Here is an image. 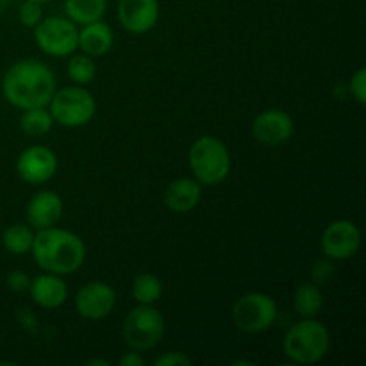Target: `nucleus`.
<instances>
[{"label": "nucleus", "mask_w": 366, "mask_h": 366, "mask_svg": "<svg viewBox=\"0 0 366 366\" xmlns=\"http://www.w3.org/2000/svg\"><path fill=\"white\" fill-rule=\"evenodd\" d=\"M27 222L32 229L54 227L63 217V199L56 192H39L29 200L27 204Z\"/></svg>", "instance_id": "obj_14"}, {"label": "nucleus", "mask_w": 366, "mask_h": 366, "mask_svg": "<svg viewBox=\"0 0 366 366\" xmlns=\"http://www.w3.org/2000/svg\"><path fill=\"white\" fill-rule=\"evenodd\" d=\"M202 199V184L197 179H175L164 192V204L174 213H189Z\"/></svg>", "instance_id": "obj_16"}, {"label": "nucleus", "mask_w": 366, "mask_h": 366, "mask_svg": "<svg viewBox=\"0 0 366 366\" xmlns=\"http://www.w3.org/2000/svg\"><path fill=\"white\" fill-rule=\"evenodd\" d=\"M16 172L27 184H43L56 175L57 156L49 147L32 145L18 156Z\"/></svg>", "instance_id": "obj_10"}, {"label": "nucleus", "mask_w": 366, "mask_h": 366, "mask_svg": "<svg viewBox=\"0 0 366 366\" xmlns=\"http://www.w3.org/2000/svg\"><path fill=\"white\" fill-rule=\"evenodd\" d=\"M95 365H100V366H109L106 360H89L86 361V366H95Z\"/></svg>", "instance_id": "obj_30"}, {"label": "nucleus", "mask_w": 366, "mask_h": 366, "mask_svg": "<svg viewBox=\"0 0 366 366\" xmlns=\"http://www.w3.org/2000/svg\"><path fill=\"white\" fill-rule=\"evenodd\" d=\"M6 285H7V288L11 290V292L21 293V292H25V290H29V285H31V277H29L25 272L14 270V272H11L9 275H7Z\"/></svg>", "instance_id": "obj_28"}, {"label": "nucleus", "mask_w": 366, "mask_h": 366, "mask_svg": "<svg viewBox=\"0 0 366 366\" xmlns=\"http://www.w3.org/2000/svg\"><path fill=\"white\" fill-rule=\"evenodd\" d=\"M43 18V9L41 4L31 2V0H24V4L18 9V20H20L21 25L29 29H34L36 25L41 21Z\"/></svg>", "instance_id": "obj_24"}, {"label": "nucleus", "mask_w": 366, "mask_h": 366, "mask_svg": "<svg viewBox=\"0 0 366 366\" xmlns=\"http://www.w3.org/2000/svg\"><path fill=\"white\" fill-rule=\"evenodd\" d=\"M331 338L322 322L304 318L288 329L282 342L286 357L297 365H315L327 354Z\"/></svg>", "instance_id": "obj_3"}, {"label": "nucleus", "mask_w": 366, "mask_h": 366, "mask_svg": "<svg viewBox=\"0 0 366 366\" xmlns=\"http://www.w3.org/2000/svg\"><path fill=\"white\" fill-rule=\"evenodd\" d=\"M31 2H38V4H46V2H50V0H31Z\"/></svg>", "instance_id": "obj_31"}, {"label": "nucleus", "mask_w": 366, "mask_h": 366, "mask_svg": "<svg viewBox=\"0 0 366 366\" xmlns=\"http://www.w3.org/2000/svg\"><path fill=\"white\" fill-rule=\"evenodd\" d=\"M350 93H352V97L361 104V106L366 102V70L365 68L356 70V74L350 77Z\"/></svg>", "instance_id": "obj_26"}, {"label": "nucleus", "mask_w": 366, "mask_h": 366, "mask_svg": "<svg viewBox=\"0 0 366 366\" xmlns=\"http://www.w3.org/2000/svg\"><path fill=\"white\" fill-rule=\"evenodd\" d=\"M34 41L52 57L71 56L79 49L77 24L63 16L41 18L34 27Z\"/></svg>", "instance_id": "obj_8"}, {"label": "nucleus", "mask_w": 366, "mask_h": 366, "mask_svg": "<svg viewBox=\"0 0 366 366\" xmlns=\"http://www.w3.org/2000/svg\"><path fill=\"white\" fill-rule=\"evenodd\" d=\"M322 252L335 261L350 259L357 254L361 245L360 227L352 220H335L325 227L320 239Z\"/></svg>", "instance_id": "obj_9"}, {"label": "nucleus", "mask_w": 366, "mask_h": 366, "mask_svg": "<svg viewBox=\"0 0 366 366\" xmlns=\"http://www.w3.org/2000/svg\"><path fill=\"white\" fill-rule=\"evenodd\" d=\"M29 292H31V299L45 310H57L68 299L66 282L61 279V275L50 274V272L31 279Z\"/></svg>", "instance_id": "obj_15"}, {"label": "nucleus", "mask_w": 366, "mask_h": 366, "mask_svg": "<svg viewBox=\"0 0 366 366\" xmlns=\"http://www.w3.org/2000/svg\"><path fill=\"white\" fill-rule=\"evenodd\" d=\"M114 43L113 29L102 20L92 21V24L82 25L79 31V49L92 57L106 56Z\"/></svg>", "instance_id": "obj_17"}, {"label": "nucleus", "mask_w": 366, "mask_h": 366, "mask_svg": "<svg viewBox=\"0 0 366 366\" xmlns=\"http://www.w3.org/2000/svg\"><path fill=\"white\" fill-rule=\"evenodd\" d=\"M293 306L302 318H315L324 307L322 290L315 282H304L293 295Z\"/></svg>", "instance_id": "obj_19"}, {"label": "nucleus", "mask_w": 366, "mask_h": 366, "mask_svg": "<svg viewBox=\"0 0 366 366\" xmlns=\"http://www.w3.org/2000/svg\"><path fill=\"white\" fill-rule=\"evenodd\" d=\"M56 124L50 114L49 109L45 107H32V109H25L20 118V127L31 138H39L50 132L52 125Z\"/></svg>", "instance_id": "obj_22"}, {"label": "nucleus", "mask_w": 366, "mask_h": 366, "mask_svg": "<svg viewBox=\"0 0 366 366\" xmlns=\"http://www.w3.org/2000/svg\"><path fill=\"white\" fill-rule=\"evenodd\" d=\"M118 21L132 34H145L156 27L159 20L157 0H118Z\"/></svg>", "instance_id": "obj_13"}, {"label": "nucleus", "mask_w": 366, "mask_h": 366, "mask_svg": "<svg viewBox=\"0 0 366 366\" xmlns=\"http://www.w3.org/2000/svg\"><path fill=\"white\" fill-rule=\"evenodd\" d=\"M192 357L184 352H177V350H172V352L161 354L154 365L156 366H189L192 365Z\"/></svg>", "instance_id": "obj_27"}, {"label": "nucleus", "mask_w": 366, "mask_h": 366, "mask_svg": "<svg viewBox=\"0 0 366 366\" xmlns=\"http://www.w3.org/2000/svg\"><path fill=\"white\" fill-rule=\"evenodd\" d=\"M164 331H167L164 317L150 304H139L132 307L122 325L125 343L136 352L154 349L163 340Z\"/></svg>", "instance_id": "obj_5"}, {"label": "nucleus", "mask_w": 366, "mask_h": 366, "mask_svg": "<svg viewBox=\"0 0 366 366\" xmlns=\"http://www.w3.org/2000/svg\"><path fill=\"white\" fill-rule=\"evenodd\" d=\"M49 106L54 122L68 129L89 124L97 111V102L92 93L79 84L66 86L54 93Z\"/></svg>", "instance_id": "obj_6"}, {"label": "nucleus", "mask_w": 366, "mask_h": 366, "mask_svg": "<svg viewBox=\"0 0 366 366\" xmlns=\"http://www.w3.org/2000/svg\"><path fill=\"white\" fill-rule=\"evenodd\" d=\"M68 77L79 86L89 84L97 75V64L88 54H71L68 61Z\"/></svg>", "instance_id": "obj_23"}, {"label": "nucleus", "mask_w": 366, "mask_h": 366, "mask_svg": "<svg viewBox=\"0 0 366 366\" xmlns=\"http://www.w3.org/2000/svg\"><path fill=\"white\" fill-rule=\"evenodd\" d=\"M192 174L200 184L217 186L231 172V154L225 143L214 136H200L188 154Z\"/></svg>", "instance_id": "obj_4"}, {"label": "nucleus", "mask_w": 366, "mask_h": 366, "mask_svg": "<svg viewBox=\"0 0 366 366\" xmlns=\"http://www.w3.org/2000/svg\"><path fill=\"white\" fill-rule=\"evenodd\" d=\"M231 317L236 329L247 335H257L274 325L277 318V304L267 293L250 292L236 300Z\"/></svg>", "instance_id": "obj_7"}, {"label": "nucleus", "mask_w": 366, "mask_h": 366, "mask_svg": "<svg viewBox=\"0 0 366 366\" xmlns=\"http://www.w3.org/2000/svg\"><path fill=\"white\" fill-rule=\"evenodd\" d=\"M117 304V293L102 281H92L75 295V310L86 320H102L109 317Z\"/></svg>", "instance_id": "obj_11"}, {"label": "nucleus", "mask_w": 366, "mask_h": 366, "mask_svg": "<svg viewBox=\"0 0 366 366\" xmlns=\"http://www.w3.org/2000/svg\"><path fill=\"white\" fill-rule=\"evenodd\" d=\"M295 132V122L286 111L267 109L256 117L252 124V134L259 143L268 147H281L292 139Z\"/></svg>", "instance_id": "obj_12"}, {"label": "nucleus", "mask_w": 366, "mask_h": 366, "mask_svg": "<svg viewBox=\"0 0 366 366\" xmlns=\"http://www.w3.org/2000/svg\"><path fill=\"white\" fill-rule=\"evenodd\" d=\"M106 0H66L64 2L68 20L81 25L102 20V16L106 14Z\"/></svg>", "instance_id": "obj_18"}, {"label": "nucleus", "mask_w": 366, "mask_h": 366, "mask_svg": "<svg viewBox=\"0 0 366 366\" xmlns=\"http://www.w3.org/2000/svg\"><path fill=\"white\" fill-rule=\"evenodd\" d=\"M32 243H34V232L29 225L14 224L2 232L4 249L14 256H24V254L31 252Z\"/></svg>", "instance_id": "obj_20"}, {"label": "nucleus", "mask_w": 366, "mask_h": 366, "mask_svg": "<svg viewBox=\"0 0 366 366\" xmlns=\"http://www.w3.org/2000/svg\"><path fill=\"white\" fill-rule=\"evenodd\" d=\"M132 299L138 304H156L163 295V282L154 274H139L132 281Z\"/></svg>", "instance_id": "obj_21"}, {"label": "nucleus", "mask_w": 366, "mask_h": 366, "mask_svg": "<svg viewBox=\"0 0 366 366\" xmlns=\"http://www.w3.org/2000/svg\"><path fill=\"white\" fill-rule=\"evenodd\" d=\"M31 252L39 268L57 275L74 274L86 259L84 242L75 232L57 229L56 225L34 234Z\"/></svg>", "instance_id": "obj_2"}, {"label": "nucleus", "mask_w": 366, "mask_h": 366, "mask_svg": "<svg viewBox=\"0 0 366 366\" xmlns=\"http://www.w3.org/2000/svg\"><path fill=\"white\" fill-rule=\"evenodd\" d=\"M120 366H145L147 361L139 356V352L132 350V352H127L120 361H118Z\"/></svg>", "instance_id": "obj_29"}, {"label": "nucleus", "mask_w": 366, "mask_h": 366, "mask_svg": "<svg viewBox=\"0 0 366 366\" xmlns=\"http://www.w3.org/2000/svg\"><path fill=\"white\" fill-rule=\"evenodd\" d=\"M335 264L331 263V259H318L317 263L313 264V268H311V275H313V281L315 285H325V282H329L332 279V275H335Z\"/></svg>", "instance_id": "obj_25"}, {"label": "nucleus", "mask_w": 366, "mask_h": 366, "mask_svg": "<svg viewBox=\"0 0 366 366\" xmlns=\"http://www.w3.org/2000/svg\"><path fill=\"white\" fill-rule=\"evenodd\" d=\"M56 93V77L45 63L21 59L11 64L2 77V95L18 109L46 107Z\"/></svg>", "instance_id": "obj_1"}]
</instances>
